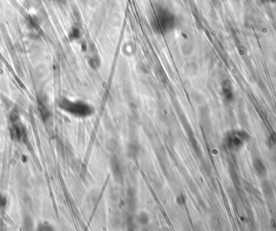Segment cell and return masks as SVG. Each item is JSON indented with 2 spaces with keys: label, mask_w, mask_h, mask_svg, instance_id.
I'll return each instance as SVG.
<instances>
[{
  "label": "cell",
  "mask_w": 276,
  "mask_h": 231,
  "mask_svg": "<svg viewBox=\"0 0 276 231\" xmlns=\"http://www.w3.org/2000/svg\"><path fill=\"white\" fill-rule=\"evenodd\" d=\"M152 23L157 33L166 34L174 29L176 25V18L168 9L157 6L154 11Z\"/></svg>",
  "instance_id": "6da1fadb"
},
{
  "label": "cell",
  "mask_w": 276,
  "mask_h": 231,
  "mask_svg": "<svg viewBox=\"0 0 276 231\" xmlns=\"http://www.w3.org/2000/svg\"><path fill=\"white\" fill-rule=\"evenodd\" d=\"M61 107L67 111L68 112H70L72 114L81 116H86L92 113L93 109L92 108L88 105L87 104L83 102H74L70 101L68 100H65L61 102Z\"/></svg>",
  "instance_id": "7a4b0ae2"
},
{
  "label": "cell",
  "mask_w": 276,
  "mask_h": 231,
  "mask_svg": "<svg viewBox=\"0 0 276 231\" xmlns=\"http://www.w3.org/2000/svg\"><path fill=\"white\" fill-rule=\"evenodd\" d=\"M273 1H276V0H273Z\"/></svg>",
  "instance_id": "3957f363"
}]
</instances>
